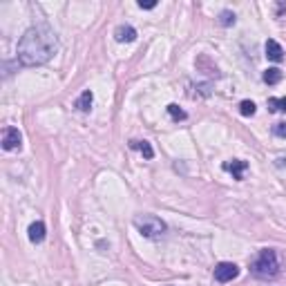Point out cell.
I'll list each match as a JSON object with an SVG mask.
<instances>
[{
  "label": "cell",
  "instance_id": "obj_1",
  "mask_svg": "<svg viewBox=\"0 0 286 286\" xmlns=\"http://www.w3.org/2000/svg\"><path fill=\"white\" fill-rule=\"evenodd\" d=\"M58 49V38L52 27L47 25H36L29 27L22 38L18 41V60L27 67H36V65H45L49 58L56 54Z\"/></svg>",
  "mask_w": 286,
  "mask_h": 286
},
{
  "label": "cell",
  "instance_id": "obj_2",
  "mask_svg": "<svg viewBox=\"0 0 286 286\" xmlns=\"http://www.w3.org/2000/svg\"><path fill=\"white\" fill-rule=\"evenodd\" d=\"M250 273L260 279H273L279 273V262H277L275 250H271V248L262 250V253L257 255V260L253 262V266H250Z\"/></svg>",
  "mask_w": 286,
  "mask_h": 286
},
{
  "label": "cell",
  "instance_id": "obj_3",
  "mask_svg": "<svg viewBox=\"0 0 286 286\" xmlns=\"http://www.w3.org/2000/svg\"><path fill=\"white\" fill-rule=\"evenodd\" d=\"M134 226H137V231L143 235V237L148 239H159L161 235L166 233V224L159 219V217L154 215H139L134 217Z\"/></svg>",
  "mask_w": 286,
  "mask_h": 286
},
{
  "label": "cell",
  "instance_id": "obj_4",
  "mask_svg": "<svg viewBox=\"0 0 286 286\" xmlns=\"http://www.w3.org/2000/svg\"><path fill=\"white\" fill-rule=\"evenodd\" d=\"M237 275H239V268H237V264H233V262H219V264L215 266V279L221 284L233 282Z\"/></svg>",
  "mask_w": 286,
  "mask_h": 286
},
{
  "label": "cell",
  "instance_id": "obj_5",
  "mask_svg": "<svg viewBox=\"0 0 286 286\" xmlns=\"http://www.w3.org/2000/svg\"><path fill=\"white\" fill-rule=\"evenodd\" d=\"M224 170L231 172L233 179L242 181V179H244V172L248 170V164H246V161H242V159H233V161H226V164H224Z\"/></svg>",
  "mask_w": 286,
  "mask_h": 286
},
{
  "label": "cell",
  "instance_id": "obj_6",
  "mask_svg": "<svg viewBox=\"0 0 286 286\" xmlns=\"http://www.w3.org/2000/svg\"><path fill=\"white\" fill-rule=\"evenodd\" d=\"M20 141H22V137H20V132L16 130V128H7L3 134V148L5 150H16V148H20Z\"/></svg>",
  "mask_w": 286,
  "mask_h": 286
},
{
  "label": "cell",
  "instance_id": "obj_7",
  "mask_svg": "<svg viewBox=\"0 0 286 286\" xmlns=\"http://www.w3.org/2000/svg\"><path fill=\"white\" fill-rule=\"evenodd\" d=\"M264 49H266V58H268V60H273V63H279V60L284 58V49H282V45H279L277 41H273V38H268V41H266Z\"/></svg>",
  "mask_w": 286,
  "mask_h": 286
},
{
  "label": "cell",
  "instance_id": "obj_8",
  "mask_svg": "<svg viewBox=\"0 0 286 286\" xmlns=\"http://www.w3.org/2000/svg\"><path fill=\"white\" fill-rule=\"evenodd\" d=\"M114 38L119 43H132L134 38H137V29L130 25H121V27H116V31H114Z\"/></svg>",
  "mask_w": 286,
  "mask_h": 286
},
{
  "label": "cell",
  "instance_id": "obj_9",
  "mask_svg": "<svg viewBox=\"0 0 286 286\" xmlns=\"http://www.w3.org/2000/svg\"><path fill=\"white\" fill-rule=\"evenodd\" d=\"M27 235H29V239L34 244H41L45 239V224L43 221H34L29 226V231H27Z\"/></svg>",
  "mask_w": 286,
  "mask_h": 286
},
{
  "label": "cell",
  "instance_id": "obj_10",
  "mask_svg": "<svg viewBox=\"0 0 286 286\" xmlns=\"http://www.w3.org/2000/svg\"><path fill=\"white\" fill-rule=\"evenodd\" d=\"M92 103H94V94L89 92V89H85V92L78 97V101H76V108L81 110V112H89L92 110Z\"/></svg>",
  "mask_w": 286,
  "mask_h": 286
},
{
  "label": "cell",
  "instance_id": "obj_11",
  "mask_svg": "<svg viewBox=\"0 0 286 286\" xmlns=\"http://www.w3.org/2000/svg\"><path fill=\"white\" fill-rule=\"evenodd\" d=\"M130 148H134V150H139L145 159H152L154 156V150H152V145H150L148 141H132L130 143Z\"/></svg>",
  "mask_w": 286,
  "mask_h": 286
},
{
  "label": "cell",
  "instance_id": "obj_12",
  "mask_svg": "<svg viewBox=\"0 0 286 286\" xmlns=\"http://www.w3.org/2000/svg\"><path fill=\"white\" fill-rule=\"evenodd\" d=\"M262 78H264V83H268V85H275V83L282 81V70H277V67H268Z\"/></svg>",
  "mask_w": 286,
  "mask_h": 286
},
{
  "label": "cell",
  "instance_id": "obj_13",
  "mask_svg": "<svg viewBox=\"0 0 286 286\" xmlns=\"http://www.w3.org/2000/svg\"><path fill=\"white\" fill-rule=\"evenodd\" d=\"M268 110H271V112H286V97H282V99H268Z\"/></svg>",
  "mask_w": 286,
  "mask_h": 286
},
{
  "label": "cell",
  "instance_id": "obj_14",
  "mask_svg": "<svg viewBox=\"0 0 286 286\" xmlns=\"http://www.w3.org/2000/svg\"><path fill=\"white\" fill-rule=\"evenodd\" d=\"M168 114H170L175 121H183V119H186V116H188L186 112H183L181 108H179V105H175V103H170V105H168Z\"/></svg>",
  "mask_w": 286,
  "mask_h": 286
},
{
  "label": "cell",
  "instance_id": "obj_15",
  "mask_svg": "<svg viewBox=\"0 0 286 286\" xmlns=\"http://www.w3.org/2000/svg\"><path fill=\"white\" fill-rule=\"evenodd\" d=\"M257 110V105L253 103V101H242L239 103V112H242V116H253Z\"/></svg>",
  "mask_w": 286,
  "mask_h": 286
},
{
  "label": "cell",
  "instance_id": "obj_16",
  "mask_svg": "<svg viewBox=\"0 0 286 286\" xmlns=\"http://www.w3.org/2000/svg\"><path fill=\"white\" fill-rule=\"evenodd\" d=\"M219 22H221V25L224 27H231V25H235V14H233V11H221V14H219Z\"/></svg>",
  "mask_w": 286,
  "mask_h": 286
},
{
  "label": "cell",
  "instance_id": "obj_17",
  "mask_svg": "<svg viewBox=\"0 0 286 286\" xmlns=\"http://www.w3.org/2000/svg\"><path fill=\"white\" fill-rule=\"evenodd\" d=\"M273 134L279 137V139H286V123L284 121L282 123H275V125H273Z\"/></svg>",
  "mask_w": 286,
  "mask_h": 286
},
{
  "label": "cell",
  "instance_id": "obj_18",
  "mask_svg": "<svg viewBox=\"0 0 286 286\" xmlns=\"http://www.w3.org/2000/svg\"><path fill=\"white\" fill-rule=\"evenodd\" d=\"M139 7H141V9H154L156 7V0H145V3H143V0H139Z\"/></svg>",
  "mask_w": 286,
  "mask_h": 286
},
{
  "label": "cell",
  "instance_id": "obj_19",
  "mask_svg": "<svg viewBox=\"0 0 286 286\" xmlns=\"http://www.w3.org/2000/svg\"><path fill=\"white\" fill-rule=\"evenodd\" d=\"M277 166H286V159H277Z\"/></svg>",
  "mask_w": 286,
  "mask_h": 286
}]
</instances>
